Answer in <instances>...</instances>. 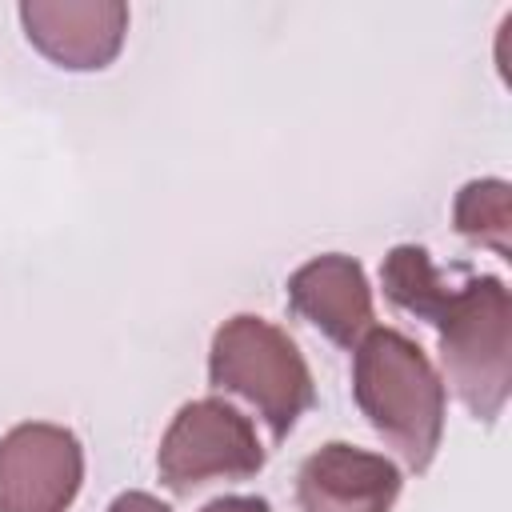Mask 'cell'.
Returning <instances> with one entry per match:
<instances>
[{"label": "cell", "instance_id": "cell-1", "mask_svg": "<svg viewBox=\"0 0 512 512\" xmlns=\"http://www.w3.org/2000/svg\"><path fill=\"white\" fill-rule=\"evenodd\" d=\"M352 400L412 472H428L444 436L448 392L412 336L376 324L352 348Z\"/></svg>", "mask_w": 512, "mask_h": 512}, {"label": "cell", "instance_id": "cell-2", "mask_svg": "<svg viewBox=\"0 0 512 512\" xmlns=\"http://www.w3.org/2000/svg\"><path fill=\"white\" fill-rule=\"evenodd\" d=\"M444 384L484 424L512 392V296L500 276H464L432 320Z\"/></svg>", "mask_w": 512, "mask_h": 512}, {"label": "cell", "instance_id": "cell-3", "mask_svg": "<svg viewBox=\"0 0 512 512\" xmlns=\"http://www.w3.org/2000/svg\"><path fill=\"white\" fill-rule=\"evenodd\" d=\"M208 384L252 404L272 440H284L316 400V384L296 340L252 312L216 328L208 348Z\"/></svg>", "mask_w": 512, "mask_h": 512}, {"label": "cell", "instance_id": "cell-4", "mask_svg": "<svg viewBox=\"0 0 512 512\" xmlns=\"http://www.w3.org/2000/svg\"><path fill=\"white\" fill-rule=\"evenodd\" d=\"M264 468V444L252 420L220 396L188 400L160 436L156 472L172 496H192L212 480H252Z\"/></svg>", "mask_w": 512, "mask_h": 512}, {"label": "cell", "instance_id": "cell-5", "mask_svg": "<svg viewBox=\"0 0 512 512\" xmlns=\"http://www.w3.org/2000/svg\"><path fill=\"white\" fill-rule=\"evenodd\" d=\"M80 484L84 448L64 424L28 420L0 436V512H68Z\"/></svg>", "mask_w": 512, "mask_h": 512}, {"label": "cell", "instance_id": "cell-6", "mask_svg": "<svg viewBox=\"0 0 512 512\" xmlns=\"http://www.w3.org/2000/svg\"><path fill=\"white\" fill-rule=\"evenodd\" d=\"M20 24L28 44L68 72L108 68L128 36L124 0H24Z\"/></svg>", "mask_w": 512, "mask_h": 512}, {"label": "cell", "instance_id": "cell-7", "mask_svg": "<svg viewBox=\"0 0 512 512\" xmlns=\"http://www.w3.org/2000/svg\"><path fill=\"white\" fill-rule=\"evenodd\" d=\"M404 476L392 460L344 440L320 444L296 472L300 512H392Z\"/></svg>", "mask_w": 512, "mask_h": 512}, {"label": "cell", "instance_id": "cell-8", "mask_svg": "<svg viewBox=\"0 0 512 512\" xmlns=\"http://www.w3.org/2000/svg\"><path fill=\"white\" fill-rule=\"evenodd\" d=\"M288 304L300 320H308L320 336L348 352L376 328L364 264L344 252H324L300 264L288 276Z\"/></svg>", "mask_w": 512, "mask_h": 512}, {"label": "cell", "instance_id": "cell-9", "mask_svg": "<svg viewBox=\"0 0 512 512\" xmlns=\"http://www.w3.org/2000/svg\"><path fill=\"white\" fill-rule=\"evenodd\" d=\"M380 284H384V296L392 300V308H400L424 324L436 320L448 292L456 288L448 280V272L436 268L428 248H420V244H396L380 264Z\"/></svg>", "mask_w": 512, "mask_h": 512}, {"label": "cell", "instance_id": "cell-10", "mask_svg": "<svg viewBox=\"0 0 512 512\" xmlns=\"http://www.w3.org/2000/svg\"><path fill=\"white\" fill-rule=\"evenodd\" d=\"M508 184L504 180H472L456 192V204H452V216H456V232L472 244H484L492 248L500 260H512V248H508Z\"/></svg>", "mask_w": 512, "mask_h": 512}, {"label": "cell", "instance_id": "cell-11", "mask_svg": "<svg viewBox=\"0 0 512 512\" xmlns=\"http://www.w3.org/2000/svg\"><path fill=\"white\" fill-rule=\"evenodd\" d=\"M108 512H172L164 500H156L152 492H140V488H132V492H120L112 504H108Z\"/></svg>", "mask_w": 512, "mask_h": 512}, {"label": "cell", "instance_id": "cell-12", "mask_svg": "<svg viewBox=\"0 0 512 512\" xmlns=\"http://www.w3.org/2000/svg\"><path fill=\"white\" fill-rule=\"evenodd\" d=\"M200 512H272V504L264 496H216Z\"/></svg>", "mask_w": 512, "mask_h": 512}]
</instances>
